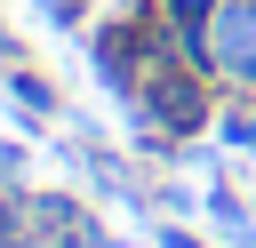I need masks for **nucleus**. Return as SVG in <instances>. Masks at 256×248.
<instances>
[{
	"mask_svg": "<svg viewBox=\"0 0 256 248\" xmlns=\"http://www.w3.org/2000/svg\"><path fill=\"white\" fill-rule=\"evenodd\" d=\"M160 248H192V240H184V232H160Z\"/></svg>",
	"mask_w": 256,
	"mask_h": 248,
	"instance_id": "1",
	"label": "nucleus"
}]
</instances>
